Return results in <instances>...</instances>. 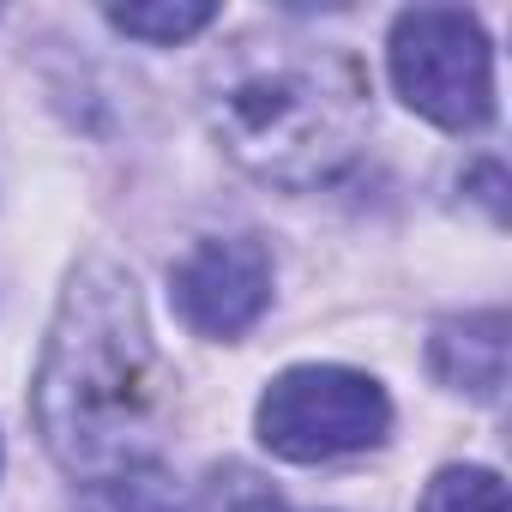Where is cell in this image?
<instances>
[{"label":"cell","instance_id":"52a82bcc","mask_svg":"<svg viewBox=\"0 0 512 512\" xmlns=\"http://www.w3.org/2000/svg\"><path fill=\"white\" fill-rule=\"evenodd\" d=\"M85 512H193V500H187V488L175 476H163L157 464H139L127 476L91 482Z\"/></svg>","mask_w":512,"mask_h":512},{"label":"cell","instance_id":"ba28073f","mask_svg":"<svg viewBox=\"0 0 512 512\" xmlns=\"http://www.w3.org/2000/svg\"><path fill=\"white\" fill-rule=\"evenodd\" d=\"M211 19H217V7H205V0H175V7H115L109 13V25L121 37H139V43H187Z\"/></svg>","mask_w":512,"mask_h":512},{"label":"cell","instance_id":"7a4b0ae2","mask_svg":"<svg viewBox=\"0 0 512 512\" xmlns=\"http://www.w3.org/2000/svg\"><path fill=\"white\" fill-rule=\"evenodd\" d=\"M205 115L223 151L278 187L332 181L368 139V73L350 49L247 37L217 55Z\"/></svg>","mask_w":512,"mask_h":512},{"label":"cell","instance_id":"9c48e42d","mask_svg":"<svg viewBox=\"0 0 512 512\" xmlns=\"http://www.w3.org/2000/svg\"><path fill=\"white\" fill-rule=\"evenodd\" d=\"M422 512H506V482L476 464L440 470L422 494Z\"/></svg>","mask_w":512,"mask_h":512},{"label":"cell","instance_id":"277c9868","mask_svg":"<svg viewBox=\"0 0 512 512\" xmlns=\"http://www.w3.org/2000/svg\"><path fill=\"white\" fill-rule=\"evenodd\" d=\"M392 428L386 392L356 368H290L260 398V440L290 464H326L380 446Z\"/></svg>","mask_w":512,"mask_h":512},{"label":"cell","instance_id":"30bf717a","mask_svg":"<svg viewBox=\"0 0 512 512\" xmlns=\"http://www.w3.org/2000/svg\"><path fill=\"white\" fill-rule=\"evenodd\" d=\"M235 512H290L278 494H266V488H241V500H235Z\"/></svg>","mask_w":512,"mask_h":512},{"label":"cell","instance_id":"5b68a950","mask_svg":"<svg viewBox=\"0 0 512 512\" xmlns=\"http://www.w3.org/2000/svg\"><path fill=\"white\" fill-rule=\"evenodd\" d=\"M181 320L199 338H241L272 302V253L253 235H205L169 278Z\"/></svg>","mask_w":512,"mask_h":512},{"label":"cell","instance_id":"3957f363","mask_svg":"<svg viewBox=\"0 0 512 512\" xmlns=\"http://www.w3.org/2000/svg\"><path fill=\"white\" fill-rule=\"evenodd\" d=\"M392 85L422 121L446 127V133H476L494 115V49H488L482 25L458 7L398 13Z\"/></svg>","mask_w":512,"mask_h":512},{"label":"cell","instance_id":"6da1fadb","mask_svg":"<svg viewBox=\"0 0 512 512\" xmlns=\"http://www.w3.org/2000/svg\"><path fill=\"white\" fill-rule=\"evenodd\" d=\"M163 362L151 350L139 290L121 266L85 260L61 296L43 368L37 428L67 476L109 482L151 464L163 434Z\"/></svg>","mask_w":512,"mask_h":512},{"label":"cell","instance_id":"8992f818","mask_svg":"<svg viewBox=\"0 0 512 512\" xmlns=\"http://www.w3.org/2000/svg\"><path fill=\"white\" fill-rule=\"evenodd\" d=\"M428 362L446 386L476 392V398H500V386H506V314L488 308V314L446 320L428 344Z\"/></svg>","mask_w":512,"mask_h":512}]
</instances>
